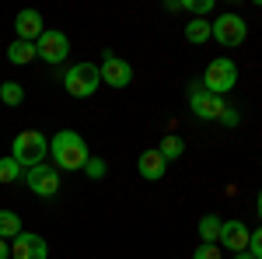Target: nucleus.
I'll return each mask as SVG.
<instances>
[{"label": "nucleus", "instance_id": "1", "mask_svg": "<svg viewBox=\"0 0 262 259\" xmlns=\"http://www.w3.org/2000/svg\"><path fill=\"white\" fill-rule=\"evenodd\" d=\"M49 151H53V161H56V168H67V172H84V165H88V144L77 130H60L56 137L49 140Z\"/></svg>", "mask_w": 262, "mask_h": 259}, {"label": "nucleus", "instance_id": "2", "mask_svg": "<svg viewBox=\"0 0 262 259\" xmlns=\"http://www.w3.org/2000/svg\"><path fill=\"white\" fill-rule=\"evenodd\" d=\"M46 154H49V137L42 130H21L18 137H14V144H11V158L18 161L25 172L42 165Z\"/></svg>", "mask_w": 262, "mask_h": 259}, {"label": "nucleus", "instance_id": "3", "mask_svg": "<svg viewBox=\"0 0 262 259\" xmlns=\"http://www.w3.org/2000/svg\"><path fill=\"white\" fill-rule=\"evenodd\" d=\"M203 88L210 91V95H227L234 84H238V67H234V60H227V56H217V60L206 63V70H203Z\"/></svg>", "mask_w": 262, "mask_h": 259}, {"label": "nucleus", "instance_id": "4", "mask_svg": "<svg viewBox=\"0 0 262 259\" xmlns=\"http://www.w3.org/2000/svg\"><path fill=\"white\" fill-rule=\"evenodd\" d=\"M63 88H67V95H74V98H91L101 88L98 67H95V63H74V67L63 74Z\"/></svg>", "mask_w": 262, "mask_h": 259}, {"label": "nucleus", "instance_id": "5", "mask_svg": "<svg viewBox=\"0 0 262 259\" xmlns=\"http://www.w3.org/2000/svg\"><path fill=\"white\" fill-rule=\"evenodd\" d=\"M245 35H248V25H245L242 14H221L217 21H210V39H217L221 46H242Z\"/></svg>", "mask_w": 262, "mask_h": 259}, {"label": "nucleus", "instance_id": "6", "mask_svg": "<svg viewBox=\"0 0 262 259\" xmlns=\"http://www.w3.org/2000/svg\"><path fill=\"white\" fill-rule=\"evenodd\" d=\"M25 179H28V189L35 196H56L60 193V172H56V165H35V168L25 172Z\"/></svg>", "mask_w": 262, "mask_h": 259}, {"label": "nucleus", "instance_id": "7", "mask_svg": "<svg viewBox=\"0 0 262 259\" xmlns=\"http://www.w3.org/2000/svg\"><path fill=\"white\" fill-rule=\"evenodd\" d=\"M35 53H39L46 63H63L70 56V39L63 35V32H53V28H46L35 42Z\"/></svg>", "mask_w": 262, "mask_h": 259}, {"label": "nucleus", "instance_id": "8", "mask_svg": "<svg viewBox=\"0 0 262 259\" xmlns=\"http://www.w3.org/2000/svg\"><path fill=\"white\" fill-rule=\"evenodd\" d=\"M189 105H192V112H196L200 119H221L224 109H227L221 95H210L203 84H192V91H189Z\"/></svg>", "mask_w": 262, "mask_h": 259}, {"label": "nucleus", "instance_id": "9", "mask_svg": "<svg viewBox=\"0 0 262 259\" xmlns=\"http://www.w3.org/2000/svg\"><path fill=\"white\" fill-rule=\"evenodd\" d=\"M101 84H112V88H126L129 81H133V67H129V60H122V56H116V53H105L101 56Z\"/></svg>", "mask_w": 262, "mask_h": 259}, {"label": "nucleus", "instance_id": "10", "mask_svg": "<svg viewBox=\"0 0 262 259\" xmlns=\"http://www.w3.org/2000/svg\"><path fill=\"white\" fill-rule=\"evenodd\" d=\"M46 256H49V245L35 231H21L11 242V259H46Z\"/></svg>", "mask_w": 262, "mask_h": 259}, {"label": "nucleus", "instance_id": "11", "mask_svg": "<svg viewBox=\"0 0 262 259\" xmlns=\"http://www.w3.org/2000/svg\"><path fill=\"white\" fill-rule=\"evenodd\" d=\"M248 238H252V231H248L245 221H224L221 245L227 249V252H248Z\"/></svg>", "mask_w": 262, "mask_h": 259}, {"label": "nucleus", "instance_id": "12", "mask_svg": "<svg viewBox=\"0 0 262 259\" xmlns=\"http://www.w3.org/2000/svg\"><path fill=\"white\" fill-rule=\"evenodd\" d=\"M14 32H18V39H25V42H39V35L46 32V28H42V14H39V11H32V7L18 11V18H14Z\"/></svg>", "mask_w": 262, "mask_h": 259}, {"label": "nucleus", "instance_id": "13", "mask_svg": "<svg viewBox=\"0 0 262 259\" xmlns=\"http://www.w3.org/2000/svg\"><path fill=\"white\" fill-rule=\"evenodd\" d=\"M137 168H140V179H147V182H158V179H164V172H168V161L158 154V147L154 151H143L140 158H137Z\"/></svg>", "mask_w": 262, "mask_h": 259}, {"label": "nucleus", "instance_id": "14", "mask_svg": "<svg viewBox=\"0 0 262 259\" xmlns=\"http://www.w3.org/2000/svg\"><path fill=\"white\" fill-rule=\"evenodd\" d=\"M35 56H39V53H35V42L14 39L11 46H7V60H11V63H18V67H25V63H32Z\"/></svg>", "mask_w": 262, "mask_h": 259}, {"label": "nucleus", "instance_id": "15", "mask_svg": "<svg viewBox=\"0 0 262 259\" xmlns=\"http://www.w3.org/2000/svg\"><path fill=\"white\" fill-rule=\"evenodd\" d=\"M221 228H224V221L217 217V214H206V217L200 221V238L206 242V245H217V242H221Z\"/></svg>", "mask_w": 262, "mask_h": 259}, {"label": "nucleus", "instance_id": "16", "mask_svg": "<svg viewBox=\"0 0 262 259\" xmlns=\"http://www.w3.org/2000/svg\"><path fill=\"white\" fill-rule=\"evenodd\" d=\"M21 231H25V228H21L18 214H14V210H0V238H4V242H7V238L14 242Z\"/></svg>", "mask_w": 262, "mask_h": 259}, {"label": "nucleus", "instance_id": "17", "mask_svg": "<svg viewBox=\"0 0 262 259\" xmlns=\"http://www.w3.org/2000/svg\"><path fill=\"white\" fill-rule=\"evenodd\" d=\"M158 154H161L164 161H175V158H182L185 154V140L182 137H175V133H168V137L158 144Z\"/></svg>", "mask_w": 262, "mask_h": 259}, {"label": "nucleus", "instance_id": "18", "mask_svg": "<svg viewBox=\"0 0 262 259\" xmlns=\"http://www.w3.org/2000/svg\"><path fill=\"white\" fill-rule=\"evenodd\" d=\"M206 39H210V21L192 18L189 25H185V42H192V46H203Z\"/></svg>", "mask_w": 262, "mask_h": 259}, {"label": "nucleus", "instance_id": "19", "mask_svg": "<svg viewBox=\"0 0 262 259\" xmlns=\"http://www.w3.org/2000/svg\"><path fill=\"white\" fill-rule=\"evenodd\" d=\"M0 102L21 105V102H25V88H21L18 81H0Z\"/></svg>", "mask_w": 262, "mask_h": 259}, {"label": "nucleus", "instance_id": "20", "mask_svg": "<svg viewBox=\"0 0 262 259\" xmlns=\"http://www.w3.org/2000/svg\"><path fill=\"white\" fill-rule=\"evenodd\" d=\"M25 179V168L14 158H0V182H18Z\"/></svg>", "mask_w": 262, "mask_h": 259}, {"label": "nucleus", "instance_id": "21", "mask_svg": "<svg viewBox=\"0 0 262 259\" xmlns=\"http://www.w3.org/2000/svg\"><path fill=\"white\" fill-rule=\"evenodd\" d=\"M179 11H189V14L203 18V14L213 11V0H179Z\"/></svg>", "mask_w": 262, "mask_h": 259}, {"label": "nucleus", "instance_id": "22", "mask_svg": "<svg viewBox=\"0 0 262 259\" xmlns=\"http://www.w3.org/2000/svg\"><path fill=\"white\" fill-rule=\"evenodd\" d=\"M84 175H88V179H105V161H101V158H88Z\"/></svg>", "mask_w": 262, "mask_h": 259}, {"label": "nucleus", "instance_id": "23", "mask_svg": "<svg viewBox=\"0 0 262 259\" xmlns=\"http://www.w3.org/2000/svg\"><path fill=\"white\" fill-rule=\"evenodd\" d=\"M192 259H224V252H221V245H206L203 242L200 249L192 252Z\"/></svg>", "mask_w": 262, "mask_h": 259}, {"label": "nucleus", "instance_id": "24", "mask_svg": "<svg viewBox=\"0 0 262 259\" xmlns=\"http://www.w3.org/2000/svg\"><path fill=\"white\" fill-rule=\"evenodd\" d=\"M248 249H252V256H255V259H262V228H255V231H252Z\"/></svg>", "mask_w": 262, "mask_h": 259}, {"label": "nucleus", "instance_id": "25", "mask_svg": "<svg viewBox=\"0 0 262 259\" xmlns=\"http://www.w3.org/2000/svg\"><path fill=\"white\" fill-rule=\"evenodd\" d=\"M227 126H238V109H224V116H221Z\"/></svg>", "mask_w": 262, "mask_h": 259}, {"label": "nucleus", "instance_id": "26", "mask_svg": "<svg viewBox=\"0 0 262 259\" xmlns=\"http://www.w3.org/2000/svg\"><path fill=\"white\" fill-rule=\"evenodd\" d=\"M0 259H11V245H7L4 238H0Z\"/></svg>", "mask_w": 262, "mask_h": 259}, {"label": "nucleus", "instance_id": "27", "mask_svg": "<svg viewBox=\"0 0 262 259\" xmlns=\"http://www.w3.org/2000/svg\"><path fill=\"white\" fill-rule=\"evenodd\" d=\"M234 259H255L252 252H234Z\"/></svg>", "mask_w": 262, "mask_h": 259}, {"label": "nucleus", "instance_id": "28", "mask_svg": "<svg viewBox=\"0 0 262 259\" xmlns=\"http://www.w3.org/2000/svg\"><path fill=\"white\" fill-rule=\"evenodd\" d=\"M255 207H259V217H262V189H259V200H255Z\"/></svg>", "mask_w": 262, "mask_h": 259}]
</instances>
